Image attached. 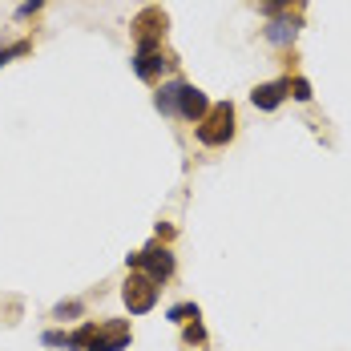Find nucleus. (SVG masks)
Returning <instances> with one entry per match:
<instances>
[{
  "label": "nucleus",
  "mask_w": 351,
  "mask_h": 351,
  "mask_svg": "<svg viewBox=\"0 0 351 351\" xmlns=\"http://www.w3.org/2000/svg\"><path fill=\"white\" fill-rule=\"evenodd\" d=\"M45 348H65V351H125L134 343V327L125 319H89L77 331H45Z\"/></svg>",
  "instance_id": "f257e3e1"
},
{
  "label": "nucleus",
  "mask_w": 351,
  "mask_h": 351,
  "mask_svg": "<svg viewBox=\"0 0 351 351\" xmlns=\"http://www.w3.org/2000/svg\"><path fill=\"white\" fill-rule=\"evenodd\" d=\"M234 125H239V113H234V106H230V101H218V106H210V113L194 125V134H198V141H202V145L222 149V145H230V141H234Z\"/></svg>",
  "instance_id": "f03ea898"
},
{
  "label": "nucleus",
  "mask_w": 351,
  "mask_h": 351,
  "mask_svg": "<svg viewBox=\"0 0 351 351\" xmlns=\"http://www.w3.org/2000/svg\"><path fill=\"white\" fill-rule=\"evenodd\" d=\"M130 263V271H141V275H149L154 282H166L170 275H174V254H170V246L166 243H149L145 250H138V254H130L125 258Z\"/></svg>",
  "instance_id": "7ed1b4c3"
},
{
  "label": "nucleus",
  "mask_w": 351,
  "mask_h": 351,
  "mask_svg": "<svg viewBox=\"0 0 351 351\" xmlns=\"http://www.w3.org/2000/svg\"><path fill=\"white\" fill-rule=\"evenodd\" d=\"M158 291H162V282H154L141 271H130V279L121 282V299H125L130 315H149L158 307Z\"/></svg>",
  "instance_id": "20e7f679"
},
{
  "label": "nucleus",
  "mask_w": 351,
  "mask_h": 351,
  "mask_svg": "<svg viewBox=\"0 0 351 351\" xmlns=\"http://www.w3.org/2000/svg\"><path fill=\"white\" fill-rule=\"evenodd\" d=\"M130 65H134V73H138L141 81H162V73L178 69V57L166 45H138Z\"/></svg>",
  "instance_id": "39448f33"
},
{
  "label": "nucleus",
  "mask_w": 351,
  "mask_h": 351,
  "mask_svg": "<svg viewBox=\"0 0 351 351\" xmlns=\"http://www.w3.org/2000/svg\"><path fill=\"white\" fill-rule=\"evenodd\" d=\"M166 29H170V16H166V8H158V4L141 8L138 16L130 21L134 45H162V40H166Z\"/></svg>",
  "instance_id": "423d86ee"
},
{
  "label": "nucleus",
  "mask_w": 351,
  "mask_h": 351,
  "mask_svg": "<svg viewBox=\"0 0 351 351\" xmlns=\"http://www.w3.org/2000/svg\"><path fill=\"white\" fill-rule=\"evenodd\" d=\"M206 113H210V97H206L198 85H186V81H182V89H178V109H174V117L190 121V125H198Z\"/></svg>",
  "instance_id": "0eeeda50"
},
{
  "label": "nucleus",
  "mask_w": 351,
  "mask_h": 351,
  "mask_svg": "<svg viewBox=\"0 0 351 351\" xmlns=\"http://www.w3.org/2000/svg\"><path fill=\"white\" fill-rule=\"evenodd\" d=\"M299 29H303V16H299V12H282V16H271V25L263 29V36H267L271 45L287 49V45H295Z\"/></svg>",
  "instance_id": "6e6552de"
},
{
  "label": "nucleus",
  "mask_w": 351,
  "mask_h": 351,
  "mask_svg": "<svg viewBox=\"0 0 351 351\" xmlns=\"http://www.w3.org/2000/svg\"><path fill=\"white\" fill-rule=\"evenodd\" d=\"M250 101H254V109H263V113H275V109L287 101V77L254 85V89H250Z\"/></svg>",
  "instance_id": "1a4fd4ad"
},
{
  "label": "nucleus",
  "mask_w": 351,
  "mask_h": 351,
  "mask_svg": "<svg viewBox=\"0 0 351 351\" xmlns=\"http://www.w3.org/2000/svg\"><path fill=\"white\" fill-rule=\"evenodd\" d=\"M178 89H182V81H166V85H158V93H154V106H158V113L174 117V109H178Z\"/></svg>",
  "instance_id": "9d476101"
},
{
  "label": "nucleus",
  "mask_w": 351,
  "mask_h": 351,
  "mask_svg": "<svg viewBox=\"0 0 351 351\" xmlns=\"http://www.w3.org/2000/svg\"><path fill=\"white\" fill-rule=\"evenodd\" d=\"M182 339H186L190 348H206V327H202V319L182 323Z\"/></svg>",
  "instance_id": "9b49d317"
},
{
  "label": "nucleus",
  "mask_w": 351,
  "mask_h": 351,
  "mask_svg": "<svg viewBox=\"0 0 351 351\" xmlns=\"http://www.w3.org/2000/svg\"><path fill=\"white\" fill-rule=\"evenodd\" d=\"M250 4H254V8H258L267 21H271V16H282V12H291V4H299V0H250Z\"/></svg>",
  "instance_id": "f8f14e48"
},
{
  "label": "nucleus",
  "mask_w": 351,
  "mask_h": 351,
  "mask_svg": "<svg viewBox=\"0 0 351 351\" xmlns=\"http://www.w3.org/2000/svg\"><path fill=\"white\" fill-rule=\"evenodd\" d=\"M33 53V40H12V45H0V65L16 61V57H29Z\"/></svg>",
  "instance_id": "ddd939ff"
},
{
  "label": "nucleus",
  "mask_w": 351,
  "mask_h": 351,
  "mask_svg": "<svg viewBox=\"0 0 351 351\" xmlns=\"http://www.w3.org/2000/svg\"><path fill=\"white\" fill-rule=\"evenodd\" d=\"M166 319L170 323H190V319H202V311H198V303H174L166 311Z\"/></svg>",
  "instance_id": "4468645a"
},
{
  "label": "nucleus",
  "mask_w": 351,
  "mask_h": 351,
  "mask_svg": "<svg viewBox=\"0 0 351 351\" xmlns=\"http://www.w3.org/2000/svg\"><path fill=\"white\" fill-rule=\"evenodd\" d=\"M287 97L311 101V81H307V77H287Z\"/></svg>",
  "instance_id": "2eb2a0df"
},
{
  "label": "nucleus",
  "mask_w": 351,
  "mask_h": 351,
  "mask_svg": "<svg viewBox=\"0 0 351 351\" xmlns=\"http://www.w3.org/2000/svg\"><path fill=\"white\" fill-rule=\"evenodd\" d=\"M85 315V303H77V299H69V303H57L53 307V319H77Z\"/></svg>",
  "instance_id": "dca6fc26"
},
{
  "label": "nucleus",
  "mask_w": 351,
  "mask_h": 351,
  "mask_svg": "<svg viewBox=\"0 0 351 351\" xmlns=\"http://www.w3.org/2000/svg\"><path fill=\"white\" fill-rule=\"evenodd\" d=\"M174 239V226L170 222H158V243H170Z\"/></svg>",
  "instance_id": "f3484780"
}]
</instances>
